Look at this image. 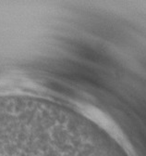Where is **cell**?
Returning a JSON list of instances; mask_svg holds the SVG:
<instances>
[{
  "mask_svg": "<svg viewBox=\"0 0 146 156\" xmlns=\"http://www.w3.org/2000/svg\"><path fill=\"white\" fill-rule=\"evenodd\" d=\"M82 111L86 115H88L90 117L91 119L94 120L95 122H96L103 128H105L108 132H110L114 136H116L117 139H118V140H120L121 142L124 141V138L122 136V133L118 128L117 125L110 118H109L105 113H104L103 112H101L100 110H98L95 107L88 106V105L82 106Z\"/></svg>",
  "mask_w": 146,
  "mask_h": 156,
  "instance_id": "cell-1",
  "label": "cell"
}]
</instances>
